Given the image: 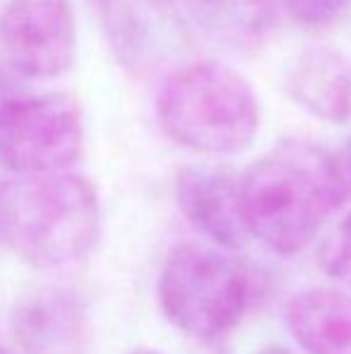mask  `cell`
<instances>
[{"label":"cell","instance_id":"6da1fadb","mask_svg":"<svg viewBox=\"0 0 351 354\" xmlns=\"http://www.w3.org/2000/svg\"><path fill=\"white\" fill-rule=\"evenodd\" d=\"M347 198L337 159L320 145L286 140L241 176V203L250 236L270 251H303Z\"/></svg>","mask_w":351,"mask_h":354},{"label":"cell","instance_id":"7a4b0ae2","mask_svg":"<svg viewBox=\"0 0 351 354\" xmlns=\"http://www.w3.org/2000/svg\"><path fill=\"white\" fill-rule=\"evenodd\" d=\"M99 236L101 203L89 178L61 171L0 183V243L27 266H72Z\"/></svg>","mask_w":351,"mask_h":354},{"label":"cell","instance_id":"3957f363","mask_svg":"<svg viewBox=\"0 0 351 354\" xmlns=\"http://www.w3.org/2000/svg\"><path fill=\"white\" fill-rule=\"evenodd\" d=\"M157 116L171 140L202 154L245 152L260 128L248 80L212 61L171 73L157 97Z\"/></svg>","mask_w":351,"mask_h":354},{"label":"cell","instance_id":"277c9868","mask_svg":"<svg viewBox=\"0 0 351 354\" xmlns=\"http://www.w3.org/2000/svg\"><path fill=\"white\" fill-rule=\"evenodd\" d=\"M250 299L245 272L217 248L183 243L159 275L164 316L195 340H219L239 326Z\"/></svg>","mask_w":351,"mask_h":354},{"label":"cell","instance_id":"5b68a950","mask_svg":"<svg viewBox=\"0 0 351 354\" xmlns=\"http://www.w3.org/2000/svg\"><path fill=\"white\" fill-rule=\"evenodd\" d=\"M82 147V109L70 94L19 92L0 106V167L14 176L61 174Z\"/></svg>","mask_w":351,"mask_h":354},{"label":"cell","instance_id":"8992f818","mask_svg":"<svg viewBox=\"0 0 351 354\" xmlns=\"http://www.w3.org/2000/svg\"><path fill=\"white\" fill-rule=\"evenodd\" d=\"M0 51L19 77L53 80L68 73L77 53L70 0H10L0 12Z\"/></svg>","mask_w":351,"mask_h":354},{"label":"cell","instance_id":"52a82bcc","mask_svg":"<svg viewBox=\"0 0 351 354\" xmlns=\"http://www.w3.org/2000/svg\"><path fill=\"white\" fill-rule=\"evenodd\" d=\"M108 46L130 73H152L185 48L176 0H92Z\"/></svg>","mask_w":351,"mask_h":354},{"label":"cell","instance_id":"ba28073f","mask_svg":"<svg viewBox=\"0 0 351 354\" xmlns=\"http://www.w3.org/2000/svg\"><path fill=\"white\" fill-rule=\"evenodd\" d=\"M176 201L185 219L212 243L241 248L250 232L241 203V176L231 167L190 164L176 174Z\"/></svg>","mask_w":351,"mask_h":354},{"label":"cell","instance_id":"9c48e42d","mask_svg":"<svg viewBox=\"0 0 351 354\" xmlns=\"http://www.w3.org/2000/svg\"><path fill=\"white\" fill-rule=\"evenodd\" d=\"M14 345L22 354H85L87 316L82 304L61 289H37L10 313Z\"/></svg>","mask_w":351,"mask_h":354},{"label":"cell","instance_id":"30bf717a","mask_svg":"<svg viewBox=\"0 0 351 354\" xmlns=\"http://www.w3.org/2000/svg\"><path fill=\"white\" fill-rule=\"evenodd\" d=\"M286 89L299 106L325 123L351 118V63L330 46H308L286 68Z\"/></svg>","mask_w":351,"mask_h":354},{"label":"cell","instance_id":"8fae6325","mask_svg":"<svg viewBox=\"0 0 351 354\" xmlns=\"http://www.w3.org/2000/svg\"><path fill=\"white\" fill-rule=\"evenodd\" d=\"M296 342L308 354H351V297L337 289H308L286 306Z\"/></svg>","mask_w":351,"mask_h":354},{"label":"cell","instance_id":"7c38bea8","mask_svg":"<svg viewBox=\"0 0 351 354\" xmlns=\"http://www.w3.org/2000/svg\"><path fill=\"white\" fill-rule=\"evenodd\" d=\"M284 8L303 29L323 32L349 12L351 0H284Z\"/></svg>","mask_w":351,"mask_h":354},{"label":"cell","instance_id":"4fadbf2b","mask_svg":"<svg viewBox=\"0 0 351 354\" xmlns=\"http://www.w3.org/2000/svg\"><path fill=\"white\" fill-rule=\"evenodd\" d=\"M323 268L330 277L351 287V214L342 219L323 248Z\"/></svg>","mask_w":351,"mask_h":354},{"label":"cell","instance_id":"5bb4252c","mask_svg":"<svg viewBox=\"0 0 351 354\" xmlns=\"http://www.w3.org/2000/svg\"><path fill=\"white\" fill-rule=\"evenodd\" d=\"M337 167H339V174H342L344 188H347V196H349L351 193V136L342 149V157L337 159Z\"/></svg>","mask_w":351,"mask_h":354},{"label":"cell","instance_id":"9a60e30c","mask_svg":"<svg viewBox=\"0 0 351 354\" xmlns=\"http://www.w3.org/2000/svg\"><path fill=\"white\" fill-rule=\"evenodd\" d=\"M19 92H22V89H19V84L14 82L8 73L0 71V106H3L5 102H10V99H12L14 94H19Z\"/></svg>","mask_w":351,"mask_h":354},{"label":"cell","instance_id":"2e32d148","mask_svg":"<svg viewBox=\"0 0 351 354\" xmlns=\"http://www.w3.org/2000/svg\"><path fill=\"white\" fill-rule=\"evenodd\" d=\"M260 354H291V352L281 345H270V347H265V350H260Z\"/></svg>","mask_w":351,"mask_h":354},{"label":"cell","instance_id":"e0dca14e","mask_svg":"<svg viewBox=\"0 0 351 354\" xmlns=\"http://www.w3.org/2000/svg\"><path fill=\"white\" fill-rule=\"evenodd\" d=\"M130 354H157V352H152V350H135V352H130Z\"/></svg>","mask_w":351,"mask_h":354},{"label":"cell","instance_id":"ac0fdd59","mask_svg":"<svg viewBox=\"0 0 351 354\" xmlns=\"http://www.w3.org/2000/svg\"><path fill=\"white\" fill-rule=\"evenodd\" d=\"M0 354H10V352H5V350H0Z\"/></svg>","mask_w":351,"mask_h":354}]
</instances>
